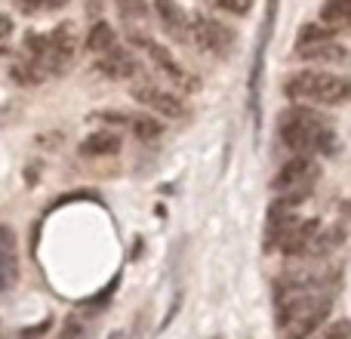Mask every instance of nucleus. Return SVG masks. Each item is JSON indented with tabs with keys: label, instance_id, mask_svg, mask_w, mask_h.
Here are the masks:
<instances>
[{
	"label": "nucleus",
	"instance_id": "obj_1",
	"mask_svg": "<svg viewBox=\"0 0 351 339\" xmlns=\"http://www.w3.org/2000/svg\"><path fill=\"white\" fill-rule=\"evenodd\" d=\"M333 312V293L324 284L278 281V334L280 339H311Z\"/></svg>",
	"mask_w": 351,
	"mask_h": 339
},
{
	"label": "nucleus",
	"instance_id": "obj_2",
	"mask_svg": "<svg viewBox=\"0 0 351 339\" xmlns=\"http://www.w3.org/2000/svg\"><path fill=\"white\" fill-rule=\"evenodd\" d=\"M278 139L287 152L293 154H308L321 152V154H333L336 152V133L327 121H324L321 111H315L311 105H293L280 115L278 124Z\"/></svg>",
	"mask_w": 351,
	"mask_h": 339
},
{
	"label": "nucleus",
	"instance_id": "obj_3",
	"mask_svg": "<svg viewBox=\"0 0 351 339\" xmlns=\"http://www.w3.org/2000/svg\"><path fill=\"white\" fill-rule=\"evenodd\" d=\"M284 93L287 99L299 105H346L351 102V78L336 71H315V68H305V71H293L284 80Z\"/></svg>",
	"mask_w": 351,
	"mask_h": 339
},
{
	"label": "nucleus",
	"instance_id": "obj_4",
	"mask_svg": "<svg viewBox=\"0 0 351 339\" xmlns=\"http://www.w3.org/2000/svg\"><path fill=\"white\" fill-rule=\"evenodd\" d=\"M317 179H321L317 161L308 158V154H293V158L278 170V176L271 179V191L278 194L280 200L296 207L311 194V188H315Z\"/></svg>",
	"mask_w": 351,
	"mask_h": 339
},
{
	"label": "nucleus",
	"instance_id": "obj_5",
	"mask_svg": "<svg viewBox=\"0 0 351 339\" xmlns=\"http://www.w3.org/2000/svg\"><path fill=\"white\" fill-rule=\"evenodd\" d=\"M296 56L305 62H321V65H346L351 59L348 49L330 34L327 28L321 25H308V28L299 31V40H296Z\"/></svg>",
	"mask_w": 351,
	"mask_h": 339
},
{
	"label": "nucleus",
	"instance_id": "obj_6",
	"mask_svg": "<svg viewBox=\"0 0 351 339\" xmlns=\"http://www.w3.org/2000/svg\"><path fill=\"white\" fill-rule=\"evenodd\" d=\"M133 43H139L142 49L148 53V59L154 62V68H158L160 74H164L167 80L176 86L179 93H194L197 90V78H194L191 71H185V65H182L179 59L170 53V47H164V43H158V40H152V37H145V34H133Z\"/></svg>",
	"mask_w": 351,
	"mask_h": 339
},
{
	"label": "nucleus",
	"instance_id": "obj_7",
	"mask_svg": "<svg viewBox=\"0 0 351 339\" xmlns=\"http://www.w3.org/2000/svg\"><path fill=\"white\" fill-rule=\"evenodd\" d=\"M191 40L210 56H228L237 43V34L225 22H219V19L206 16V12H194L191 16Z\"/></svg>",
	"mask_w": 351,
	"mask_h": 339
},
{
	"label": "nucleus",
	"instance_id": "obj_8",
	"mask_svg": "<svg viewBox=\"0 0 351 339\" xmlns=\"http://www.w3.org/2000/svg\"><path fill=\"white\" fill-rule=\"evenodd\" d=\"M77 31L71 22H59L47 34V53H43V68L47 74H65V68L77 56Z\"/></svg>",
	"mask_w": 351,
	"mask_h": 339
},
{
	"label": "nucleus",
	"instance_id": "obj_9",
	"mask_svg": "<svg viewBox=\"0 0 351 339\" xmlns=\"http://www.w3.org/2000/svg\"><path fill=\"white\" fill-rule=\"evenodd\" d=\"M133 99L145 108H152L154 115L160 117H170V121H179V117H188V105L182 102L179 93L173 90H164L158 84H148V80H139L133 86Z\"/></svg>",
	"mask_w": 351,
	"mask_h": 339
},
{
	"label": "nucleus",
	"instance_id": "obj_10",
	"mask_svg": "<svg viewBox=\"0 0 351 339\" xmlns=\"http://www.w3.org/2000/svg\"><path fill=\"white\" fill-rule=\"evenodd\" d=\"M96 71L105 74L108 80H133L139 78L142 65L127 47H114L111 53L96 56Z\"/></svg>",
	"mask_w": 351,
	"mask_h": 339
},
{
	"label": "nucleus",
	"instance_id": "obj_11",
	"mask_svg": "<svg viewBox=\"0 0 351 339\" xmlns=\"http://www.w3.org/2000/svg\"><path fill=\"white\" fill-rule=\"evenodd\" d=\"M19 284V237L10 225H0V293Z\"/></svg>",
	"mask_w": 351,
	"mask_h": 339
},
{
	"label": "nucleus",
	"instance_id": "obj_12",
	"mask_svg": "<svg viewBox=\"0 0 351 339\" xmlns=\"http://www.w3.org/2000/svg\"><path fill=\"white\" fill-rule=\"evenodd\" d=\"M154 12H158L164 31L176 40H191V16L182 10L176 0H154Z\"/></svg>",
	"mask_w": 351,
	"mask_h": 339
},
{
	"label": "nucleus",
	"instance_id": "obj_13",
	"mask_svg": "<svg viewBox=\"0 0 351 339\" xmlns=\"http://www.w3.org/2000/svg\"><path fill=\"white\" fill-rule=\"evenodd\" d=\"M84 47L90 49L93 56H105V53H111L114 47H121V43H117V31L111 28L105 19H99V22H93V28H90V34H86Z\"/></svg>",
	"mask_w": 351,
	"mask_h": 339
},
{
	"label": "nucleus",
	"instance_id": "obj_14",
	"mask_svg": "<svg viewBox=\"0 0 351 339\" xmlns=\"http://www.w3.org/2000/svg\"><path fill=\"white\" fill-rule=\"evenodd\" d=\"M121 152V136L117 133H93L80 142V154L86 158H105V154Z\"/></svg>",
	"mask_w": 351,
	"mask_h": 339
},
{
	"label": "nucleus",
	"instance_id": "obj_15",
	"mask_svg": "<svg viewBox=\"0 0 351 339\" xmlns=\"http://www.w3.org/2000/svg\"><path fill=\"white\" fill-rule=\"evenodd\" d=\"M43 78H47V68H43L37 59H31L28 53H25L22 59L12 65V80H16V84H22V86H34V84H40Z\"/></svg>",
	"mask_w": 351,
	"mask_h": 339
},
{
	"label": "nucleus",
	"instance_id": "obj_16",
	"mask_svg": "<svg viewBox=\"0 0 351 339\" xmlns=\"http://www.w3.org/2000/svg\"><path fill=\"white\" fill-rule=\"evenodd\" d=\"M321 22L327 28H348L351 25V0H327L321 10Z\"/></svg>",
	"mask_w": 351,
	"mask_h": 339
},
{
	"label": "nucleus",
	"instance_id": "obj_17",
	"mask_svg": "<svg viewBox=\"0 0 351 339\" xmlns=\"http://www.w3.org/2000/svg\"><path fill=\"white\" fill-rule=\"evenodd\" d=\"M342 229H330V231H317L315 235V241H311V247H308V253L305 256H327V253H333L336 247L342 244Z\"/></svg>",
	"mask_w": 351,
	"mask_h": 339
},
{
	"label": "nucleus",
	"instance_id": "obj_18",
	"mask_svg": "<svg viewBox=\"0 0 351 339\" xmlns=\"http://www.w3.org/2000/svg\"><path fill=\"white\" fill-rule=\"evenodd\" d=\"M133 133L139 142H154V139H160V133H164V124L152 115H139V117H133Z\"/></svg>",
	"mask_w": 351,
	"mask_h": 339
},
{
	"label": "nucleus",
	"instance_id": "obj_19",
	"mask_svg": "<svg viewBox=\"0 0 351 339\" xmlns=\"http://www.w3.org/2000/svg\"><path fill=\"white\" fill-rule=\"evenodd\" d=\"M114 3H117L121 19H127V22H142V19L148 16V3H145V0H114Z\"/></svg>",
	"mask_w": 351,
	"mask_h": 339
},
{
	"label": "nucleus",
	"instance_id": "obj_20",
	"mask_svg": "<svg viewBox=\"0 0 351 339\" xmlns=\"http://www.w3.org/2000/svg\"><path fill=\"white\" fill-rule=\"evenodd\" d=\"M65 3H71V0H16V6L22 12H28V16H34V12H56Z\"/></svg>",
	"mask_w": 351,
	"mask_h": 339
},
{
	"label": "nucleus",
	"instance_id": "obj_21",
	"mask_svg": "<svg viewBox=\"0 0 351 339\" xmlns=\"http://www.w3.org/2000/svg\"><path fill=\"white\" fill-rule=\"evenodd\" d=\"M311 339H351V321L339 318V321H333V324H324Z\"/></svg>",
	"mask_w": 351,
	"mask_h": 339
},
{
	"label": "nucleus",
	"instance_id": "obj_22",
	"mask_svg": "<svg viewBox=\"0 0 351 339\" xmlns=\"http://www.w3.org/2000/svg\"><path fill=\"white\" fill-rule=\"evenodd\" d=\"M216 10L231 12V16H247L250 12V0H210Z\"/></svg>",
	"mask_w": 351,
	"mask_h": 339
},
{
	"label": "nucleus",
	"instance_id": "obj_23",
	"mask_svg": "<svg viewBox=\"0 0 351 339\" xmlns=\"http://www.w3.org/2000/svg\"><path fill=\"white\" fill-rule=\"evenodd\" d=\"M62 339H86V330H84V324H80L77 318H68L65 330H62Z\"/></svg>",
	"mask_w": 351,
	"mask_h": 339
},
{
	"label": "nucleus",
	"instance_id": "obj_24",
	"mask_svg": "<svg viewBox=\"0 0 351 339\" xmlns=\"http://www.w3.org/2000/svg\"><path fill=\"white\" fill-rule=\"evenodd\" d=\"M49 327H53V321H49V318H47V321L34 324V327H28V330H19V336H22V339H37V336H43V334H47Z\"/></svg>",
	"mask_w": 351,
	"mask_h": 339
},
{
	"label": "nucleus",
	"instance_id": "obj_25",
	"mask_svg": "<svg viewBox=\"0 0 351 339\" xmlns=\"http://www.w3.org/2000/svg\"><path fill=\"white\" fill-rule=\"evenodd\" d=\"M12 31H16V25H12V19L6 16V12H0V43H3V40H10V37H12Z\"/></svg>",
	"mask_w": 351,
	"mask_h": 339
}]
</instances>
